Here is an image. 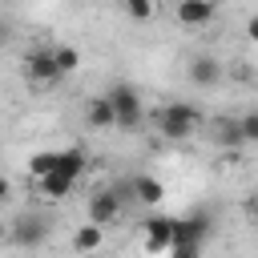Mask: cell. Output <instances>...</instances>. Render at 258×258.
Returning a JSON list of instances; mask_svg holds the SVG:
<instances>
[{"label": "cell", "instance_id": "1", "mask_svg": "<svg viewBox=\"0 0 258 258\" xmlns=\"http://www.w3.org/2000/svg\"><path fill=\"white\" fill-rule=\"evenodd\" d=\"M202 109L198 105H189V101H169L165 109H157V129H161V137H169V141H185V137H194L198 129H202Z\"/></svg>", "mask_w": 258, "mask_h": 258}, {"label": "cell", "instance_id": "2", "mask_svg": "<svg viewBox=\"0 0 258 258\" xmlns=\"http://www.w3.org/2000/svg\"><path fill=\"white\" fill-rule=\"evenodd\" d=\"M105 97H109V105H113V113H117V125H121V129H137V125H141V117H145V113H141V97H137V89H133V85L117 81Z\"/></svg>", "mask_w": 258, "mask_h": 258}, {"label": "cell", "instance_id": "3", "mask_svg": "<svg viewBox=\"0 0 258 258\" xmlns=\"http://www.w3.org/2000/svg\"><path fill=\"white\" fill-rule=\"evenodd\" d=\"M141 234H145V250H149V254H169V250H173V238H177V218L149 214V218L141 222Z\"/></svg>", "mask_w": 258, "mask_h": 258}, {"label": "cell", "instance_id": "4", "mask_svg": "<svg viewBox=\"0 0 258 258\" xmlns=\"http://www.w3.org/2000/svg\"><path fill=\"white\" fill-rule=\"evenodd\" d=\"M20 73H24L28 85H52V81L60 77V73H56V60H52V48H32V52H24Z\"/></svg>", "mask_w": 258, "mask_h": 258}, {"label": "cell", "instance_id": "5", "mask_svg": "<svg viewBox=\"0 0 258 258\" xmlns=\"http://www.w3.org/2000/svg\"><path fill=\"white\" fill-rule=\"evenodd\" d=\"M44 238H48V218H44V214H20V218L12 222V246L32 250V246H40Z\"/></svg>", "mask_w": 258, "mask_h": 258}, {"label": "cell", "instance_id": "6", "mask_svg": "<svg viewBox=\"0 0 258 258\" xmlns=\"http://www.w3.org/2000/svg\"><path fill=\"white\" fill-rule=\"evenodd\" d=\"M117 218H121V194H117V189H101V194L89 198V222H93V226L105 230V226H113Z\"/></svg>", "mask_w": 258, "mask_h": 258}, {"label": "cell", "instance_id": "7", "mask_svg": "<svg viewBox=\"0 0 258 258\" xmlns=\"http://www.w3.org/2000/svg\"><path fill=\"white\" fill-rule=\"evenodd\" d=\"M185 77H189L198 89H210V85H218V81H222V64H218V56H210V52H198V56H189V69H185Z\"/></svg>", "mask_w": 258, "mask_h": 258}, {"label": "cell", "instance_id": "8", "mask_svg": "<svg viewBox=\"0 0 258 258\" xmlns=\"http://www.w3.org/2000/svg\"><path fill=\"white\" fill-rule=\"evenodd\" d=\"M173 16H177L185 28H202V24H210V20L218 16V8H214L210 0H181V4L173 8Z\"/></svg>", "mask_w": 258, "mask_h": 258}, {"label": "cell", "instance_id": "9", "mask_svg": "<svg viewBox=\"0 0 258 258\" xmlns=\"http://www.w3.org/2000/svg\"><path fill=\"white\" fill-rule=\"evenodd\" d=\"M85 165H89V153H85L81 145H69V149H56V169H52V173L77 181V177L85 173Z\"/></svg>", "mask_w": 258, "mask_h": 258}, {"label": "cell", "instance_id": "10", "mask_svg": "<svg viewBox=\"0 0 258 258\" xmlns=\"http://www.w3.org/2000/svg\"><path fill=\"white\" fill-rule=\"evenodd\" d=\"M129 194H133L137 202H145V206H161L165 185H161L157 177H149V173H133V177H129Z\"/></svg>", "mask_w": 258, "mask_h": 258}, {"label": "cell", "instance_id": "11", "mask_svg": "<svg viewBox=\"0 0 258 258\" xmlns=\"http://www.w3.org/2000/svg\"><path fill=\"white\" fill-rule=\"evenodd\" d=\"M85 121H89V129H113L117 125V113H113L109 97H93L85 105Z\"/></svg>", "mask_w": 258, "mask_h": 258}, {"label": "cell", "instance_id": "12", "mask_svg": "<svg viewBox=\"0 0 258 258\" xmlns=\"http://www.w3.org/2000/svg\"><path fill=\"white\" fill-rule=\"evenodd\" d=\"M101 246H105V230L101 226H93V222L77 226V234H73V250L77 254H97Z\"/></svg>", "mask_w": 258, "mask_h": 258}, {"label": "cell", "instance_id": "13", "mask_svg": "<svg viewBox=\"0 0 258 258\" xmlns=\"http://www.w3.org/2000/svg\"><path fill=\"white\" fill-rule=\"evenodd\" d=\"M214 137H218V145H226V149H238V145H246L238 117H222V121L214 125Z\"/></svg>", "mask_w": 258, "mask_h": 258}, {"label": "cell", "instance_id": "14", "mask_svg": "<svg viewBox=\"0 0 258 258\" xmlns=\"http://www.w3.org/2000/svg\"><path fill=\"white\" fill-rule=\"evenodd\" d=\"M52 60H56V73L69 77V73H77V64H81V48H77V44H56V48H52Z\"/></svg>", "mask_w": 258, "mask_h": 258}, {"label": "cell", "instance_id": "15", "mask_svg": "<svg viewBox=\"0 0 258 258\" xmlns=\"http://www.w3.org/2000/svg\"><path fill=\"white\" fill-rule=\"evenodd\" d=\"M52 169H56V153H52V149H36V153L28 157V173H32L36 181H40V177H48Z\"/></svg>", "mask_w": 258, "mask_h": 258}, {"label": "cell", "instance_id": "16", "mask_svg": "<svg viewBox=\"0 0 258 258\" xmlns=\"http://www.w3.org/2000/svg\"><path fill=\"white\" fill-rule=\"evenodd\" d=\"M73 185H77V181L60 177V173H48V177H40V189H44V198H64V194H73Z\"/></svg>", "mask_w": 258, "mask_h": 258}, {"label": "cell", "instance_id": "17", "mask_svg": "<svg viewBox=\"0 0 258 258\" xmlns=\"http://www.w3.org/2000/svg\"><path fill=\"white\" fill-rule=\"evenodd\" d=\"M238 125H242V137H246V145H254V141H258V109L242 113V117H238Z\"/></svg>", "mask_w": 258, "mask_h": 258}, {"label": "cell", "instance_id": "18", "mask_svg": "<svg viewBox=\"0 0 258 258\" xmlns=\"http://www.w3.org/2000/svg\"><path fill=\"white\" fill-rule=\"evenodd\" d=\"M153 12H157V8H153L149 0H129V4H125V16H129V20H149Z\"/></svg>", "mask_w": 258, "mask_h": 258}, {"label": "cell", "instance_id": "19", "mask_svg": "<svg viewBox=\"0 0 258 258\" xmlns=\"http://www.w3.org/2000/svg\"><path fill=\"white\" fill-rule=\"evenodd\" d=\"M169 258H202V246H173Z\"/></svg>", "mask_w": 258, "mask_h": 258}, {"label": "cell", "instance_id": "20", "mask_svg": "<svg viewBox=\"0 0 258 258\" xmlns=\"http://www.w3.org/2000/svg\"><path fill=\"white\" fill-rule=\"evenodd\" d=\"M246 36H250V40H254V44H258V12H254V16H250V20H246Z\"/></svg>", "mask_w": 258, "mask_h": 258}, {"label": "cell", "instance_id": "21", "mask_svg": "<svg viewBox=\"0 0 258 258\" xmlns=\"http://www.w3.org/2000/svg\"><path fill=\"white\" fill-rule=\"evenodd\" d=\"M12 242V222H0V246Z\"/></svg>", "mask_w": 258, "mask_h": 258}, {"label": "cell", "instance_id": "22", "mask_svg": "<svg viewBox=\"0 0 258 258\" xmlns=\"http://www.w3.org/2000/svg\"><path fill=\"white\" fill-rule=\"evenodd\" d=\"M250 222H254V226H258V194H254V198H250Z\"/></svg>", "mask_w": 258, "mask_h": 258}, {"label": "cell", "instance_id": "23", "mask_svg": "<svg viewBox=\"0 0 258 258\" xmlns=\"http://www.w3.org/2000/svg\"><path fill=\"white\" fill-rule=\"evenodd\" d=\"M8 189H12V185H8V177H4V173H0V202H4V198H8Z\"/></svg>", "mask_w": 258, "mask_h": 258}, {"label": "cell", "instance_id": "24", "mask_svg": "<svg viewBox=\"0 0 258 258\" xmlns=\"http://www.w3.org/2000/svg\"><path fill=\"white\" fill-rule=\"evenodd\" d=\"M0 44H4V24H0Z\"/></svg>", "mask_w": 258, "mask_h": 258}]
</instances>
